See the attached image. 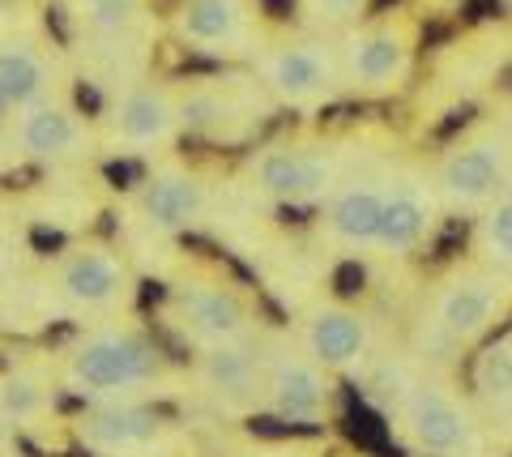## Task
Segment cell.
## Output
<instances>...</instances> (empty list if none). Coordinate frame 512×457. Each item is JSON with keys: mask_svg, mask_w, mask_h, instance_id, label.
Here are the masks:
<instances>
[{"mask_svg": "<svg viewBox=\"0 0 512 457\" xmlns=\"http://www.w3.org/2000/svg\"><path fill=\"white\" fill-rule=\"evenodd\" d=\"M163 317L197 351L261 338V308H256V299L239 282H227V278H188L180 287H171Z\"/></svg>", "mask_w": 512, "mask_h": 457, "instance_id": "cell-7", "label": "cell"}, {"mask_svg": "<svg viewBox=\"0 0 512 457\" xmlns=\"http://www.w3.org/2000/svg\"><path fill=\"white\" fill-rule=\"evenodd\" d=\"M338 402V376L312 364L299 346H269L265 359V385H261V411L291 428H316Z\"/></svg>", "mask_w": 512, "mask_h": 457, "instance_id": "cell-13", "label": "cell"}, {"mask_svg": "<svg viewBox=\"0 0 512 457\" xmlns=\"http://www.w3.org/2000/svg\"><path fill=\"white\" fill-rule=\"evenodd\" d=\"M269 112H278V107L256 77H197L184 90H175L180 133L222 141V146L248 141L269 120Z\"/></svg>", "mask_w": 512, "mask_h": 457, "instance_id": "cell-8", "label": "cell"}, {"mask_svg": "<svg viewBox=\"0 0 512 457\" xmlns=\"http://www.w3.org/2000/svg\"><path fill=\"white\" fill-rule=\"evenodd\" d=\"M214 210V184L192 167H163L137 188V214L154 231L180 235L201 227Z\"/></svg>", "mask_w": 512, "mask_h": 457, "instance_id": "cell-16", "label": "cell"}, {"mask_svg": "<svg viewBox=\"0 0 512 457\" xmlns=\"http://www.w3.org/2000/svg\"><path fill=\"white\" fill-rule=\"evenodd\" d=\"M440 223H444V201L436 193V180H431V163L414 159V154H397L389 167V193H384L372 257L380 261L419 257Z\"/></svg>", "mask_w": 512, "mask_h": 457, "instance_id": "cell-10", "label": "cell"}, {"mask_svg": "<svg viewBox=\"0 0 512 457\" xmlns=\"http://www.w3.org/2000/svg\"><path fill=\"white\" fill-rule=\"evenodd\" d=\"M0 150H5V137H0Z\"/></svg>", "mask_w": 512, "mask_h": 457, "instance_id": "cell-29", "label": "cell"}, {"mask_svg": "<svg viewBox=\"0 0 512 457\" xmlns=\"http://www.w3.org/2000/svg\"><path fill=\"white\" fill-rule=\"evenodd\" d=\"M265 359H269V346L261 338L210 346V351H197L192 381L201 385L205 398H214L227 411H261Z\"/></svg>", "mask_w": 512, "mask_h": 457, "instance_id": "cell-15", "label": "cell"}, {"mask_svg": "<svg viewBox=\"0 0 512 457\" xmlns=\"http://www.w3.org/2000/svg\"><path fill=\"white\" fill-rule=\"evenodd\" d=\"M359 141L346 133H295L269 141L248 159V188L286 210H320L359 159Z\"/></svg>", "mask_w": 512, "mask_h": 457, "instance_id": "cell-2", "label": "cell"}, {"mask_svg": "<svg viewBox=\"0 0 512 457\" xmlns=\"http://www.w3.org/2000/svg\"><path fill=\"white\" fill-rule=\"evenodd\" d=\"M389 167H393V150H359L346 180L316 210L320 240L338 248L342 257H372L384 193H389Z\"/></svg>", "mask_w": 512, "mask_h": 457, "instance_id": "cell-11", "label": "cell"}, {"mask_svg": "<svg viewBox=\"0 0 512 457\" xmlns=\"http://www.w3.org/2000/svg\"><path fill=\"white\" fill-rule=\"evenodd\" d=\"M111 133L128 150H167L180 137L175 90L167 82H133L111 107Z\"/></svg>", "mask_w": 512, "mask_h": 457, "instance_id": "cell-18", "label": "cell"}, {"mask_svg": "<svg viewBox=\"0 0 512 457\" xmlns=\"http://www.w3.org/2000/svg\"><path fill=\"white\" fill-rule=\"evenodd\" d=\"M466 257L478 261V265H487V270L512 274V188L500 201H491L483 214L470 218Z\"/></svg>", "mask_w": 512, "mask_h": 457, "instance_id": "cell-22", "label": "cell"}, {"mask_svg": "<svg viewBox=\"0 0 512 457\" xmlns=\"http://www.w3.org/2000/svg\"><path fill=\"white\" fill-rule=\"evenodd\" d=\"M0 457H9V436H5V423H0Z\"/></svg>", "mask_w": 512, "mask_h": 457, "instance_id": "cell-27", "label": "cell"}, {"mask_svg": "<svg viewBox=\"0 0 512 457\" xmlns=\"http://www.w3.org/2000/svg\"><path fill=\"white\" fill-rule=\"evenodd\" d=\"M175 35L205 56H248L256 60L274 39L256 0H180Z\"/></svg>", "mask_w": 512, "mask_h": 457, "instance_id": "cell-14", "label": "cell"}, {"mask_svg": "<svg viewBox=\"0 0 512 457\" xmlns=\"http://www.w3.org/2000/svg\"><path fill=\"white\" fill-rule=\"evenodd\" d=\"M47 406V393L35 376H5L0 381V423H30Z\"/></svg>", "mask_w": 512, "mask_h": 457, "instance_id": "cell-26", "label": "cell"}, {"mask_svg": "<svg viewBox=\"0 0 512 457\" xmlns=\"http://www.w3.org/2000/svg\"><path fill=\"white\" fill-rule=\"evenodd\" d=\"M389 406L397 432L410 440V449L427 457H461L478 449V423L466 398L453 385L436 381V376H406Z\"/></svg>", "mask_w": 512, "mask_h": 457, "instance_id": "cell-9", "label": "cell"}, {"mask_svg": "<svg viewBox=\"0 0 512 457\" xmlns=\"http://www.w3.org/2000/svg\"><path fill=\"white\" fill-rule=\"evenodd\" d=\"M419 39V13H367L342 35V94L359 103H384L410 90L414 73H419Z\"/></svg>", "mask_w": 512, "mask_h": 457, "instance_id": "cell-4", "label": "cell"}, {"mask_svg": "<svg viewBox=\"0 0 512 457\" xmlns=\"http://www.w3.org/2000/svg\"><path fill=\"white\" fill-rule=\"evenodd\" d=\"M252 77L274 99V107L312 116L342 99V35L291 30L252 60Z\"/></svg>", "mask_w": 512, "mask_h": 457, "instance_id": "cell-5", "label": "cell"}, {"mask_svg": "<svg viewBox=\"0 0 512 457\" xmlns=\"http://www.w3.org/2000/svg\"><path fill=\"white\" fill-rule=\"evenodd\" d=\"M133 291V274L120 252L103 244H82L60 261L56 270V295L77 312H107Z\"/></svg>", "mask_w": 512, "mask_h": 457, "instance_id": "cell-17", "label": "cell"}, {"mask_svg": "<svg viewBox=\"0 0 512 457\" xmlns=\"http://www.w3.org/2000/svg\"><path fill=\"white\" fill-rule=\"evenodd\" d=\"M52 90V60L35 43H5L0 47V103L5 107H35Z\"/></svg>", "mask_w": 512, "mask_h": 457, "instance_id": "cell-21", "label": "cell"}, {"mask_svg": "<svg viewBox=\"0 0 512 457\" xmlns=\"http://www.w3.org/2000/svg\"><path fill=\"white\" fill-rule=\"evenodd\" d=\"M303 355L320 364L333 376L367 372L380 364V329L372 321V312H363L350 299H312L308 308H299L295 317V338Z\"/></svg>", "mask_w": 512, "mask_h": 457, "instance_id": "cell-12", "label": "cell"}, {"mask_svg": "<svg viewBox=\"0 0 512 457\" xmlns=\"http://www.w3.org/2000/svg\"><path fill=\"white\" fill-rule=\"evenodd\" d=\"M73 13L86 22L90 35L111 39V35H128L146 18V0H69Z\"/></svg>", "mask_w": 512, "mask_h": 457, "instance_id": "cell-25", "label": "cell"}, {"mask_svg": "<svg viewBox=\"0 0 512 457\" xmlns=\"http://www.w3.org/2000/svg\"><path fill=\"white\" fill-rule=\"evenodd\" d=\"M512 321V274L487 270L478 261H457L427 291L419 312V355L461 359L491 342Z\"/></svg>", "mask_w": 512, "mask_h": 457, "instance_id": "cell-1", "label": "cell"}, {"mask_svg": "<svg viewBox=\"0 0 512 457\" xmlns=\"http://www.w3.org/2000/svg\"><path fill=\"white\" fill-rule=\"evenodd\" d=\"M18 146L30 159H43V163L77 159L86 150V120L73 107L43 99L35 107H26V116L18 124Z\"/></svg>", "mask_w": 512, "mask_h": 457, "instance_id": "cell-20", "label": "cell"}, {"mask_svg": "<svg viewBox=\"0 0 512 457\" xmlns=\"http://www.w3.org/2000/svg\"><path fill=\"white\" fill-rule=\"evenodd\" d=\"M82 445L107 457H128V453H150L158 440L167 436V419L137 402H103L77 423Z\"/></svg>", "mask_w": 512, "mask_h": 457, "instance_id": "cell-19", "label": "cell"}, {"mask_svg": "<svg viewBox=\"0 0 512 457\" xmlns=\"http://www.w3.org/2000/svg\"><path fill=\"white\" fill-rule=\"evenodd\" d=\"M372 9L376 0H291L295 30H312V35H346Z\"/></svg>", "mask_w": 512, "mask_h": 457, "instance_id": "cell-24", "label": "cell"}, {"mask_svg": "<svg viewBox=\"0 0 512 457\" xmlns=\"http://www.w3.org/2000/svg\"><path fill=\"white\" fill-rule=\"evenodd\" d=\"M495 5H500L504 13H512V0H495Z\"/></svg>", "mask_w": 512, "mask_h": 457, "instance_id": "cell-28", "label": "cell"}, {"mask_svg": "<svg viewBox=\"0 0 512 457\" xmlns=\"http://www.w3.org/2000/svg\"><path fill=\"white\" fill-rule=\"evenodd\" d=\"M427 163L444 214H483L491 201H500L512 188V107L470 120Z\"/></svg>", "mask_w": 512, "mask_h": 457, "instance_id": "cell-3", "label": "cell"}, {"mask_svg": "<svg viewBox=\"0 0 512 457\" xmlns=\"http://www.w3.org/2000/svg\"><path fill=\"white\" fill-rule=\"evenodd\" d=\"M470 389L491 411H512V334L483 342L470 359Z\"/></svg>", "mask_w": 512, "mask_h": 457, "instance_id": "cell-23", "label": "cell"}, {"mask_svg": "<svg viewBox=\"0 0 512 457\" xmlns=\"http://www.w3.org/2000/svg\"><path fill=\"white\" fill-rule=\"evenodd\" d=\"M163 376H167V355L141 329L111 325V329L82 338L69 351L73 389L90 393V398H103V402H128L133 393L150 389Z\"/></svg>", "mask_w": 512, "mask_h": 457, "instance_id": "cell-6", "label": "cell"}]
</instances>
